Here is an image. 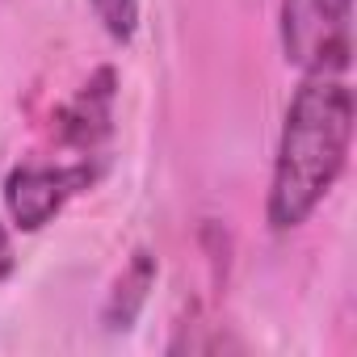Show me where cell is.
Returning a JSON list of instances; mask_svg holds the SVG:
<instances>
[{
    "label": "cell",
    "instance_id": "3",
    "mask_svg": "<svg viewBox=\"0 0 357 357\" xmlns=\"http://www.w3.org/2000/svg\"><path fill=\"white\" fill-rule=\"evenodd\" d=\"M101 176L97 155H80L72 164H17L5 176V215L17 231H43L76 194H84Z\"/></svg>",
    "mask_w": 357,
    "mask_h": 357
},
{
    "label": "cell",
    "instance_id": "4",
    "mask_svg": "<svg viewBox=\"0 0 357 357\" xmlns=\"http://www.w3.org/2000/svg\"><path fill=\"white\" fill-rule=\"evenodd\" d=\"M109 122H114V68H101L59 114V139L80 155H93L97 143L109 135Z\"/></svg>",
    "mask_w": 357,
    "mask_h": 357
},
{
    "label": "cell",
    "instance_id": "1",
    "mask_svg": "<svg viewBox=\"0 0 357 357\" xmlns=\"http://www.w3.org/2000/svg\"><path fill=\"white\" fill-rule=\"evenodd\" d=\"M353 122L357 101L344 76H303L286 105L273 151V176L265 198L269 231H298L324 206V198L336 190V181L349 168Z\"/></svg>",
    "mask_w": 357,
    "mask_h": 357
},
{
    "label": "cell",
    "instance_id": "5",
    "mask_svg": "<svg viewBox=\"0 0 357 357\" xmlns=\"http://www.w3.org/2000/svg\"><path fill=\"white\" fill-rule=\"evenodd\" d=\"M155 273H160V265H155V252L151 248H135L126 257V265L114 278V286L105 294V307H101V324L109 332H130L135 328V319L143 315V307L151 298Z\"/></svg>",
    "mask_w": 357,
    "mask_h": 357
},
{
    "label": "cell",
    "instance_id": "2",
    "mask_svg": "<svg viewBox=\"0 0 357 357\" xmlns=\"http://www.w3.org/2000/svg\"><path fill=\"white\" fill-rule=\"evenodd\" d=\"M278 38L303 76H344L353 63V0H278Z\"/></svg>",
    "mask_w": 357,
    "mask_h": 357
},
{
    "label": "cell",
    "instance_id": "6",
    "mask_svg": "<svg viewBox=\"0 0 357 357\" xmlns=\"http://www.w3.org/2000/svg\"><path fill=\"white\" fill-rule=\"evenodd\" d=\"M101 30L114 38V43H130L135 30H139V5L143 0H89Z\"/></svg>",
    "mask_w": 357,
    "mask_h": 357
},
{
    "label": "cell",
    "instance_id": "7",
    "mask_svg": "<svg viewBox=\"0 0 357 357\" xmlns=\"http://www.w3.org/2000/svg\"><path fill=\"white\" fill-rule=\"evenodd\" d=\"M13 269H17V257H13V236H9V227H5V223H0V282H5Z\"/></svg>",
    "mask_w": 357,
    "mask_h": 357
}]
</instances>
